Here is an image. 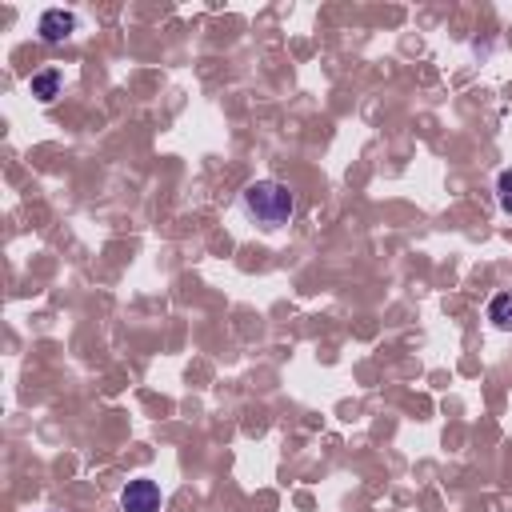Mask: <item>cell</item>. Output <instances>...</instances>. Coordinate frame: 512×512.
<instances>
[{
    "mask_svg": "<svg viewBox=\"0 0 512 512\" xmlns=\"http://www.w3.org/2000/svg\"><path fill=\"white\" fill-rule=\"evenodd\" d=\"M496 204H500V212L512 216V168H504V172L496 176Z\"/></svg>",
    "mask_w": 512,
    "mask_h": 512,
    "instance_id": "cell-6",
    "label": "cell"
},
{
    "mask_svg": "<svg viewBox=\"0 0 512 512\" xmlns=\"http://www.w3.org/2000/svg\"><path fill=\"white\" fill-rule=\"evenodd\" d=\"M164 496H160V484L156 480H128L124 492H120V508L124 512H160Z\"/></svg>",
    "mask_w": 512,
    "mask_h": 512,
    "instance_id": "cell-2",
    "label": "cell"
},
{
    "mask_svg": "<svg viewBox=\"0 0 512 512\" xmlns=\"http://www.w3.org/2000/svg\"><path fill=\"white\" fill-rule=\"evenodd\" d=\"M240 212H244L252 224L276 232V228L292 224V216H296V192H292L284 180H252V184L240 192Z\"/></svg>",
    "mask_w": 512,
    "mask_h": 512,
    "instance_id": "cell-1",
    "label": "cell"
},
{
    "mask_svg": "<svg viewBox=\"0 0 512 512\" xmlns=\"http://www.w3.org/2000/svg\"><path fill=\"white\" fill-rule=\"evenodd\" d=\"M60 84H64V76H60V68H40V72H32V80H28V92L36 96V100H56L60 96Z\"/></svg>",
    "mask_w": 512,
    "mask_h": 512,
    "instance_id": "cell-4",
    "label": "cell"
},
{
    "mask_svg": "<svg viewBox=\"0 0 512 512\" xmlns=\"http://www.w3.org/2000/svg\"><path fill=\"white\" fill-rule=\"evenodd\" d=\"M488 320L500 328V332H512V292H496L488 300Z\"/></svg>",
    "mask_w": 512,
    "mask_h": 512,
    "instance_id": "cell-5",
    "label": "cell"
},
{
    "mask_svg": "<svg viewBox=\"0 0 512 512\" xmlns=\"http://www.w3.org/2000/svg\"><path fill=\"white\" fill-rule=\"evenodd\" d=\"M36 32H40L44 44H64V40L76 32V12H68V8H48V12L40 16Z\"/></svg>",
    "mask_w": 512,
    "mask_h": 512,
    "instance_id": "cell-3",
    "label": "cell"
}]
</instances>
